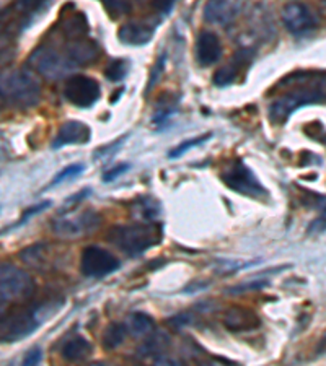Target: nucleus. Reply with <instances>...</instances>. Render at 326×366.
<instances>
[{
  "mask_svg": "<svg viewBox=\"0 0 326 366\" xmlns=\"http://www.w3.org/2000/svg\"><path fill=\"white\" fill-rule=\"evenodd\" d=\"M274 100L269 104V119L282 126L302 106L326 101V72L300 71L284 77L273 88Z\"/></svg>",
  "mask_w": 326,
  "mask_h": 366,
  "instance_id": "nucleus-1",
  "label": "nucleus"
},
{
  "mask_svg": "<svg viewBox=\"0 0 326 366\" xmlns=\"http://www.w3.org/2000/svg\"><path fill=\"white\" fill-rule=\"evenodd\" d=\"M108 243L129 257L142 256L145 251L159 246L163 239V226L159 221H136L129 225H116L108 231Z\"/></svg>",
  "mask_w": 326,
  "mask_h": 366,
  "instance_id": "nucleus-2",
  "label": "nucleus"
},
{
  "mask_svg": "<svg viewBox=\"0 0 326 366\" xmlns=\"http://www.w3.org/2000/svg\"><path fill=\"white\" fill-rule=\"evenodd\" d=\"M2 104L15 109L35 108L41 100V85L33 73L17 68L2 75L0 83Z\"/></svg>",
  "mask_w": 326,
  "mask_h": 366,
  "instance_id": "nucleus-3",
  "label": "nucleus"
},
{
  "mask_svg": "<svg viewBox=\"0 0 326 366\" xmlns=\"http://www.w3.org/2000/svg\"><path fill=\"white\" fill-rule=\"evenodd\" d=\"M48 304L43 303L28 304L2 314V326H0V337L3 344H13V342L23 340L30 337L36 329L39 327L41 313L46 311Z\"/></svg>",
  "mask_w": 326,
  "mask_h": 366,
  "instance_id": "nucleus-4",
  "label": "nucleus"
},
{
  "mask_svg": "<svg viewBox=\"0 0 326 366\" xmlns=\"http://www.w3.org/2000/svg\"><path fill=\"white\" fill-rule=\"evenodd\" d=\"M51 3V0H13L2 13V35L17 38L28 28L35 18Z\"/></svg>",
  "mask_w": 326,
  "mask_h": 366,
  "instance_id": "nucleus-5",
  "label": "nucleus"
},
{
  "mask_svg": "<svg viewBox=\"0 0 326 366\" xmlns=\"http://www.w3.org/2000/svg\"><path fill=\"white\" fill-rule=\"evenodd\" d=\"M35 293V280L30 273L18 268L13 264H2L0 268V300L2 308L6 304L15 303L20 300H28Z\"/></svg>",
  "mask_w": 326,
  "mask_h": 366,
  "instance_id": "nucleus-6",
  "label": "nucleus"
},
{
  "mask_svg": "<svg viewBox=\"0 0 326 366\" xmlns=\"http://www.w3.org/2000/svg\"><path fill=\"white\" fill-rule=\"evenodd\" d=\"M28 62L39 75L49 78V80H57V78L67 75L73 68H77L75 64L67 57L66 53H62V51L49 44H43L39 48H36L30 54Z\"/></svg>",
  "mask_w": 326,
  "mask_h": 366,
  "instance_id": "nucleus-7",
  "label": "nucleus"
},
{
  "mask_svg": "<svg viewBox=\"0 0 326 366\" xmlns=\"http://www.w3.org/2000/svg\"><path fill=\"white\" fill-rule=\"evenodd\" d=\"M220 179L228 189L242 194V196L253 199L268 196V191L263 187V184L260 183L258 178L253 174V171L248 168L242 160H233L220 173Z\"/></svg>",
  "mask_w": 326,
  "mask_h": 366,
  "instance_id": "nucleus-8",
  "label": "nucleus"
},
{
  "mask_svg": "<svg viewBox=\"0 0 326 366\" xmlns=\"http://www.w3.org/2000/svg\"><path fill=\"white\" fill-rule=\"evenodd\" d=\"M102 225V217L95 210H84L75 213H62L53 221V231L62 238H80Z\"/></svg>",
  "mask_w": 326,
  "mask_h": 366,
  "instance_id": "nucleus-9",
  "label": "nucleus"
},
{
  "mask_svg": "<svg viewBox=\"0 0 326 366\" xmlns=\"http://www.w3.org/2000/svg\"><path fill=\"white\" fill-rule=\"evenodd\" d=\"M119 267L121 262L114 254L95 244L87 246L80 254V272L90 279H103L116 272Z\"/></svg>",
  "mask_w": 326,
  "mask_h": 366,
  "instance_id": "nucleus-10",
  "label": "nucleus"
},
{
  "mask_svg": "<svg viewBox=\"0 0 326 366\" xmlns=\"http://www.w3.org/2000/svg\"><path fill=\"white\" fill-rule=\"evenodd\" d=\"M64 96L77 108H91L102 96L100 85L95 78L87 75H72L64 85Z\"/></svg>",
  "mask_w": 326,
  "mask_h": 366,
  "instance_id": "nucleus-11",
  "label": "nucleus"
},
{
  "mask_svg": "<svg viewBox=\"0 0 326 366\" xmlns=\"http://www.w3.org/2000/svg\"><path fill=\"white\" fill-rule=\"evenodd\" d=\"M282 23L293 36H309L318 28V18L305 3L291 2L282 8Z\"/></svg>",
  "mask_w": 326,
  "mask_h": 366,
  "instance_id": "nucleus-12",
  "label": "nucleus"
},
{
  "mask_svg": "<svg viewBox=\"0 0 326 366\" xmlns=\"http://www.w3.org/2000/svg\"><path fill=\"white\" fill-rule=\"evenodd\" d=\"M224 327L227 331L240 333V332H250L255 331L261 326V319L253 309H248L243 306H232L228 308L224 314Z\"/></svg>",
  "mask_w": 326,
  "mask_h": 366,
  "instance_id": "nucleus-13",
  "label": "nucleus"
},
{
  "mask_svg": "<svg viewBox=\"0 0 326 366\" xmlns=\"http://www.w3.org/2000/svg\"><path fill=\"white\" fill-rule=\"evenodd\" d=\"M155 30V23L150 21H129L124 23V25L118 30V39L126 46H141L149 44L152 41Z\"/></svg>",
  "mask_w": 326,
  "mask_h": 366,
  "instance_id": "nucleus-14",
  "label": "nucleus"
},
{
  "mask_svg": "<svg viewBox=\"0 0 326 366\" xmlns=\"http://www.w3.org/2000/svg\"><path fill=\"white\" fill-rule=\"evenodd\" d=\"M251 60H253V51H250V49L237 51L230 62H228L227 66L220 67L219 71L214 73V77H212L214 85L215 86L232 85V83L238 78V75L242 73L243 67H250Z\"/></svg>",
  "mask_w": 326,
  "mask_h": 366,
  "instance_id": "nucleus-15",
  "label": "nucleus"
},
{
  "mask_svg": "<svg viewBox=\"0 0 326 366\" xmlns=\"http://www.w3.org/2000/svg\"><path fill=\"white\" fill-rule=\"evenodd\" d=\"M222 43L212 31H203L196 41V60L199 66L209 67L217 64L222 57Z\"/></svg>",
  "mask_w": 326,
  "mask_h": 366,
  "instance_id": "nucleus-16",
  "label": "nucleus"
},
{
  "mask_svg": "<svg viewBox=\"0 0 326 366\" xmlns=\"http://www.w3.org/2000/svg\"><path fill=\"white\" fill-rule=\"evenodd\" d=\"M91 137L90 127L79 120H67L59 127L56 138L53 140V148H62L66 145H82Z\"/></svg>",
  "mask_w": 326,
  "mask_h": 366,
  "instance_id": "nucleus-17",
  "label": "nucleus"
},
{
  "mask_svg": "<svg viewBox=\"0 0 326 366\" xmlns=\"http://www.w3.org/2000/svg\"><path fill=\"white\" fill-rule=\"evenodd\" d=\"M240 12V3L235 0H209L204 7V20L212 25H228Z\"/></svg>",
  "mask_w": 326,
  "mask_h": 366,
  "instance_id": "nucleus-18",
  "label": "nucleus"
},
{
  "mask_svg": "<svg viewBox=\"0 0 326 366\" xmlns=\"http://www.w3.org/2000/svg\"><path fill=\"white\" fill-rule=\"evenodd\" d=\"M91 354H93V345L82 336H75L72 339H69L61 349L62 358L67 363H80V361L90 358Z\"/></svg>",
  "mask_w": 326,
  "mask_h": 366,
  "instance_id": "nucleus-19",
  "label": "nucleus"
},
{
  "mask_svg": "<svg viewBox=\"0 0 326 366\" xmlns=\"http://www.w3.org/2000/svg\"><path fill=\"white\" fill-rule=\"evenodd\" d=\"M127 331H129L127 324H123V322H111V324H109V326L105 329L103 337H102L103 349L108 350V351L116 350L118 347L123 345L124 340H126Z\"/></svg>",
  "mask_w": 326,
  "mask_h": 366,
  "instance_id": "nucleus-20",
  "label": "nucleus"
},
{
  "mask_svg": "<svg viewBox=\"0 0 326 366\" xmlns=\"http://www.w3.org/2000/svg\"><path fill=\"white\" fill-rule=\"evenodd\" d=\"M170 345V339L167 333H155V336L149 337L144 345L141 347V355L142 356H150L155 361H159L163 358V355L167 354V349Z\"/></svg>",
  "mask_w": 326,
  "mask_h": 366,
  "instance_id": "nucleus-21",
  "label": "nucleus"
},
{
  "mask_svg": "<svg viewBox=\"0 0 326 366\" xmlns=\"http://www.w3.org/2000/svg\"><path fill=\"white\" fill-rule=\"evenodd\" d=\"M127 327L131 329V332L134 333V336H149V333L155 332V321L154 318L149 316L147 313L137 311L131 314Z\"/></svg>",
  "mask_w": 326,
  "mask_h": 366,
  "instance_id": "nucleus-22",
  "label": "nucleus"
},
{
  "mask_svg": "<svg viewBox=\"0 0 326 366\" xmlns=\"http://www.w3.org/2000/svg\"><path fill=\"white\" fill-rule=\"evenodd\" d=\"M176 108H178V96H174L172 93L162 95V98H160L157 103V109H155L154 122L162 124L163 120H167L170 116L176 111Z\"/></svg>",
  "mask_w": 326,
  "mask_h": 366,
  "instance_id": "nucleus-23",
  "label": "nucleus"
},
{
  "mask_svg": "<svg viewBox=\"0 0 326 366\" xmlns=\"http://www.w3.org/2000/svg\"><path fill=\"white\" fill-rule=\"evenodd\" d=\"M136 213V217H139L141 220H154L155 217H159L160 213V203L152 197H141L136 201V205L132 208Z\"/></svg>",
  "mask_w": 326,
  "mask_h": 366,
  "instance_id": "nucleus-24",
  "label": "nucleus"
},
{
  "mask_svg": "<svg viewBox=\"0 0 326 366\" xmlns=\"http://www.w3.org/2000/svg\"><path fill=\"white\" fill-rule=\"evenodd\" d=\"M46 249L48 246L46 244H33V246H28L21 251V259L23 262L28 264V266L35 268H43L46 267Z\"/></svg>",
  "mask_w": 326,
  "mask_h": 366,
  "instance_id": "nucleus-25",
  "label": "nucleus"
},
{
  "mask_svg": "<svg viewBox=\"0 0 326 366\" xmlns=\"http://www.w3.org/2000/svg\"><path fill=\"white\" fill-rule=\"evenodd\" d=\"M127 71H129L127 60L114 59L109 62L107 71H105V77H107L109 82H121L123 78L127 75Z\"/></svg>",
  "mask_w": 326,
  "mask_h": 366,
  "instance_id": "nucleus-26",
  "label": "nucleus"
},
{
  "mask_svg": "<svg viewBox=\"0 0 326 366\" xmlns=\"http://www.w3.org/2000/svg\"><path fill=\"white\" fill-rule=\"evenodd\" d=\"M105 10L108 12V15L111 18H119L123 15L131 13L132 6L129 0H102Z\"/></svg>",
  "mask_w": 326,
  "mask_h": 366,
  "instance_id": "nucleus-27",
  "label": "nucleus"
},
{
  "mask_svg": "<svg viewBox=\"0 0 326 366\" xmlns=\"http://www.w3.org/2000/svg\"><path fill=\"white\" fill-rule=\"evenodd\" d=\"M210 138V134H206V136H199V137H194V138H190V140H185L181 143H178L176 147L173 148V150L168 152V156L172 160L174 158H180L181 155H185L188 150H191V148H194L199 145V143H204L206 140H209Z\"/></svg>",
  "mask_w": 326,
  "mask_h": 366,
  "instance_id": "nucleus-28",
  "label": "nucleus"
},
{
  "mask_svg": "<svg viewBox=\"0 0 326 366\" xmlns=\"http://www.w3.org/2000/svg\"><path fill=\"white\" fill-rule=\"evenodd\" d=\"M165 62H167V53H162L155 60L152 71H150V77H149V83H147V93L154 90L155 85L160 82V78L163 77L165 72Z\"/></svg>",
  "mask_w": 326,
  "mask_h": 366,
  "instance_id": "nucleus-29",
  "label": "nucleus"
},
{
  "mask_svg": "<svg viewBox=\"0 0 326 366\" xmlns=\"http://www.w3.org/2000/svg\"><path fill=\"white\" fill-rule=\"evenodd\" d=\"M84 170H85V166L82 165V163H75V165L67 166V168H64L61 171V173L56 174V178H54L53 183H51V187L53 186H57V184H61V183H64V181H66V179L77 178V176L84 173Z\"/></svg>",
  "mask_w": 326,
  "mask_h": 366,
  "instance_id": "nucleus-30",
  "label": "nucleus"
},
{
  "mask_svg": "<svg viewBox=\"0 0 326 366\" xmlns=\"http://www.w3.org/2000/svg\"><path fill=\"white\" fill-rule=\"evenodd\" d=\"M264 286H269L268 282L256 280V282H248V284H243V285H237V286H233V289L227 290V291L232 295H240V293H246V291L261 290V289H264Z\"/></svg>",
  "mask_w": 326,
  "mask_h": 366,
  "instance_id": "nucleus-31",
  "label": "nucleus"
},
{
  "mask_svg": "<svg viewBox=\"0 0 326 366\" xmlns=\"http://www.w3.org/2000/svg\"><path fill=\"white\" fill-rule=\"evenodd\" d=\"M48 207H51V201H46V202H41L38 203V205H35V207H30L28 210H26L25 213H23V217L20 220H18V223L13 226V228H17V226H21V225H25L26 221H28L31 217H35V215H38V213H41L44 210V208H48Z\"/></svg>",
  "mask_w": 326,
  "mask_h": 366,
  "instance_id": "nucleus-32",
  "label": "nucleus"
},
{
  "mask_svg": "<svg viewBox=\"0 0 326 366\" xmlns=\"http://www.w3.org/2000/svg\"><path fill=\"white\" fill-rule=\"evenodd\" d=\"M131 168L129 163H121L118 166H114V168H111L109 171H107V173L103 174V183H111V181L118 179L119 176L127 173V170Z\"/></svg>",
  "mask_w": 326,
  "mask_h": 366,
  "instance_id": "nucleus-33",
  "label": "nucleus"
},
{
  "mask_svg": "<svg viewBox=\"0 0 326 366\" xmlns=\"http://www.w3.org/2000/svg\"><path fill=\"white\" fill-rule=\"evenodd\" d=\"M176 0H152V8L160 15H168Z\"/></svg>",
  "mask_w": 326,
  "mask_h": 366,
  "instance_id": "nucleus-34",
  "label": "nucleus"
},
{
  "mask_svg": "<svg viewBox=\"0 0 326 366\" xmlns=\"http://www.w3.org/2000/svg\"><path fill=\"white\" fill-rule=\"evenodd\" d=\"M191 321H192V316L190 313H180V314H176V316L170 318L168 324H172L174 329H181V327L188 326Z\"/></svg>",
  "mask_w": 326,
  "mask_h": 366,
  "instance_id": "nucleus-35",
  "label": "nucleus"
},
{
  "mask_svg": "<svg viewBox=\"0 0 326 366\" xmlns=\"http://www.w3.org/2000/svg\"><path fill=\"white\" fill-rule=\"evenodd\" d=\"M41 358H43V354H41L39 349H31L28 354H26L25 358H23V365L31 366V365H39Z\"/></svg>",
  "mask_w": 326,
  "mask_h": 366,
  "instance_id": "nucleus-36",
  "label": "nucleus"
},
{
  "mask_svg": "<svg viewBox=\"0 0 326 366\" xmlns=\"http://www.w3.org/2000/svg\"><path fill=\"white\" fill-rule=\"evenodd\" d=\"M323 354H326V332L321 336L318 345H316V355H323Z\"/></svg>",
  "mask_w": 326,
  "mask_h": 366,
  "instance_id": "nucleus-37",
  "label": "nucleus"
},
{
  "mask_svg": "<svg viewBox=\"0 0 326 366\" xmlns=\"http://www.w3.org/2000/svg\"><path fill=\"white\" fill-rule=\"evenodd\" d=\"M323 2H325V6H326V0H323Z\"/></svg>",
  "mask_w": 326,
  "mask_h": 366,
  "instance_id": "nucleus-38",
  "label": "nucleus"
}]
</instances>
